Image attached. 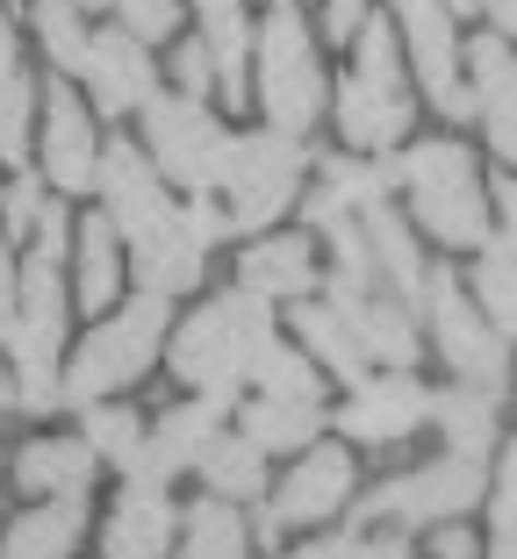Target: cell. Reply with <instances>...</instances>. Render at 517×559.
Masks as SVG:
<instances>
[{"label": "cell", "mask_w": 517, "mask_h": 559, "mask_svg": "<svg viewBox=\"0 0 517 559\" xmlns=\"http://www.w3.org/2000/svg\"><path fill=\"white\" fill-rule=\"evenodd\" d=\"M180 502L173 488H151V480H122V495L101 516V559H173L180 545Z\"/></svg>", "instance_id": "cell-18"}, {"label": "cell", "mask_w": 517, "mask_h": 559, "mask_svg": "<svg viewBox=\"0 0 517 559\" xmlns=\"http://www.w3.org/2000/svg\"><path fill=\"white\" fill-rule=\"evenodd\" d=\"M36 173L50 180V194H94L101 187V130H94V116H86V100L72 86H50L44 94Z\"/></svg>", "instance_id": "cell-17"}, {"label": "cell", "mask_w": 517, "mask_h": 559, "mask_svg": "<svg viewBox=\"0 0 517 559\" xmlns=\"http://www.w3.org/2000/svg\"><path fill=\"white\" fill-rule=\"evenodd\" d=\"M22 409V388H15V366H0V416Z\"/></svg>", "instance_id": "cell-50"}, {"label": "cell", "mask_w": 517, "mask_h": 559, "mask_svg": "<svg viewBox=\"0 0 517 559\" xmlns=\"http://www.w3.org/2000/svg\"><path fill=\"white\" fill-rule=\"evenodd\" d=\"M317 295L331 301V309H345L352 337H360V352H367L374 366H388V373H418V359H424L418 301L388 295V287H345V280H324Z\"/></svg>", "instance_id": "cell-15"}, {"label": "cell", "mask_w": 517, "mask_h": 559, "mask_svg": "<svg viewBox=\"0 0 517 559\" xmlns=\"http://www.w3.org/2000/svg\"><path fill=\"white\" fill-rule=\"evenodd\" d=\"M367 15H374V0H324V36L352 44V36L367 29Z\"/></svg>", "instance_id": "cell-44"}, {"label": "cell", "mask_w": 517, "mask_h": 559, "mask_svg": "<svg viewBox=\"0 0 517 559\" xmlns=\"http://www.w3.org/2000/svg\"><path fill=\"white\" fill-rule=\"evenodd\" d=\"M15 50H22V36H15V22L0 15V80H15Z\"/></svg>", "instance_id": "cell-49"}, {"label": "cell", "mask_w": 517, "mask_h": 559, "mask_svg": "<svg viewBox=\"0 0 517 559\" xmlns=\"http://www.w3.org/2000/svg\"><path fill=\"white\" fill-rule=\"evenodd\" d=\"M489 488H496V474H489L482 460H460V452H438V460L424 466H402V474L374 480L360 502L345 510L352 531H374V524H396V531H432V524H460V516L489 510Z\"/></svg>", "instance_id": "cell-5"}, {"label": "cell", "mask_w": 517, "mask_h": 559, "mask_svg": "<svg viewBox=\"0 0 517 559\" xmlns=\"http://www.w3.org/2000/svg\"><path fill=\"white\" fill-rule=\"evenodd\" d=\"M237 287H251V295H267V301H309L324 287V265H317L309 230L251 237V245L237 251Z\"/></svg>", "instance_id": "cell-22"}, {"label": "cell", "mask_w": 517, "mask_h": 559, "mask_svg": "<svg viewBox=\"0 0 517 559\" xmlns=\"http://www.w3.org/2000/svg\"><path fill=\"white\" fill-rule=\"evenodd\" d=\"M388 22H396L402 50H410V72L418 86L432 94V108L446 122H474V94L460 80V29H453V8L446 0H388Z\"/></svg>", "instance_id": "cell-11"}, {"label": "cell", "mask_w": 517, "mask_h": 559, "mask_svg": "<svg viewBox=\"0 0 517 559\" xmlns=\"http://www.w3.org/2000/svg\"><path fill=\"white\" fill-rule=\"evenodd\" d=\"M101 215L122 230V245H151V237L166 230L173 215H180V201H173V187H166V173L151 165V151L144 144H130V136H108L101 144Z\"/></svg>", "instance_id": "cell-12"}, {"label": "cell", "mask_w": 517, "mask_h": 559, "mask_svg": "<svg viewBox=\"0 0 517 559\" xmlns=\"http://www.w3.org/2000/svg\"><path fill=\"white\" fill-rule=\"evenodd\" d=\"M223 237H231V215H223L209 194H195L151 245L130 251L137 259V287H144V295H166V301L187 295V287H201V265H209V251H216Z\"/></svg>", "instance_id": "cell-14"}, {"label": "cell", "mask_w": 517, "mask_h": 559, "mask_svg": "<svg viewBox=\"0 0 517 559\" xmlns=\"http://www.w3.org/2000/svg\"><path fill=\"white\" fill-rule=\"evenodd\" d=\"M273 345H281V330H273V301L251 295V287H223V295H209L201 309H187L180 323H173L166 366H173V380H180L187 395L237 402Z\"/></svg>", "instance_id": "cell-1"}, {"label": "cell", "mask_w": 517, "mask_h": 559, "mask_svg": "<svg viewBox=\"0 0 517 559\" xmlns=\"http://www.w3.org/2000/svg\"><path fill=\"white\" fill-rule=\"evenodd\" d=\"M30 29H36V44L50 50V66L66 72V80H80V72H86V50H94V29H86L80 8H72V0H36V8H30Z\"/></svg>", "instance_id": "cell-35"}, {"label": "cell", "mask_w": 517, "mask_h": 559, "mask_svg": "<svg viewBox=\"0 0 517 559\" xmlns=\"http://www.w3.org/2000/svg\"><path fill=\"white\" fill-rule=\"evenodd\" d=\"M352 502H360V460H352V444H309L267 488V502H251V538L273 559L287 545V531H331Z\"/></svg>", "instance_id": "cell-6"}, {"label": "cell", "mask_w": 517, "mask_h": 559, "mask_svg": "<svg viewBox=\"0 0 517 559\" xmlns=\"http://www.w3.org/2000/svg\"><path fill=\"white\" fill-rule=\"evenodd\" d=\"M15 301H22V265H15V251H8V230H0V337L15 323Z\"/></svg>", "instance_id": "cell-46"}, {"label": "cell", "mask_w": 517, "mask_h": 559, "mask_svg": "<svg viewBox=\"0 0 517 559\" xmlns=\"http://www.w3.org/2000/svg\"><path fill=\"white\" fill-rule=\"evenodd\" d=\"M44 209H50V180L36 173V165H30V173H15V180L0 187V230H8V237H30Z\"/></svg>", "instance_id": "cell-38"}, {"label": "cell", "mask_w": 517, "mask_h": 559, "mask_svg": "<svg viewBox=\"0 0 517 559\" xmlns=\"http://www.w3.org/2000/svg\"><path fill=\"white\" fill-rule=\"evenodd\" d=\"M267 8H287V0H267Z\"/></svg>", "instance_id": "cell-53"}, {"label": "cell", "mask_w": 517, "mask_h": 559, "mask_svg": "<svg viewBox=\"0 0 517 559\" xmlns=\"http://www.w3.org/2000/svg\"><path fill=\"white\" fill-rule=\"evenodd\" d=\"M396 187H402V201H410V223H418L432 245L474 259V251L496 237L482 158H474L460 136H424V144H410L396 158Z\"/></svg>", "instance_id": "cell-2"}, {"label": "cell", "mask_w": 517, "mask_h": 559, "mask_svg": "<svg viewBox=\"0 0 517 559\" xmlns=\"http://www.w3.org/2000/svg\"><path fill=\"white\" fill-rule=\"evenodd\" d=\"M15 488H22V502H86L94 495V480H101V452L72 430V438H30V444H15Z\"/></svg>", "instance_id": "cell-21"}, {"label": "cell", "mask_w": 517, "mask_h": 559, "mask_svg": "<svg viewBox=\"0 0 517 559\" xmlns=\"http://www.w3.org/2000/svg\"><path fill=\"white\" fill-rule=\"evenodd\" d=\"M468 94H474V122L489 136V158L517 173V44L503 36H474L468 44Z\"/></svg>", "instance_id": "cell-20"}, {"label": "cell", "mask_w": 517, "mask_h": 559, "mask_svg": "<svg viewBox=\"0 0 517 559\" xmlns=\"http://www.w3.org/2000/svg\"><path fill=\"white\" fill-rule=\"evenodd\" d=\"M309 144L287 130H251L237 136L231 151V173H223V215H231V230L245 237H267L302 194V173H309Z\"/></svg>", "instance_id": "cell-9"}, {"label": "cell", "mask_w": 517, "mask_h": 559, "mask_svg": "<svg viewBox=\"0 0 517 559\" xmlns=\"http://www.w3.org/2000/svg\"><path fill=\"white\" fill-rule=\"evenodd\" d=\"M173 80H180V94H187V100L223 94V66H216V50L201 44V36H187V44L173 50Z\"/></svg>", "instance_id": "cell-39"}, {"label": "cell", "mask_w": 517, "mask_h": 559, "mask_svg": "<svg viewBox=\"0 0 517 559\" xmlns=\"http://www.w3.org/2000/svg\"><path fill=\"white\" fill-rule=\"evenodd\" d=\"M72 8H80V15H94V8H108V0H72Z\"/></svg>", "instance_id": "cell-52"}, {"label": "cell", "mask_w": 517, "mask_h": 559, "mask_svg": "<svg viewBox=\"0 0 517 559\" xmlns=\"http://www.w3.org/2000/svg\"><path fill=\"white\" fill-rule=\"evenodd\" d=\"M432 424H438V438H446V452H460V460L489 466L503 452V395H489V388H468V380L438 388Z\"/></svg>", "instance_id": "cell-25"}, {"label": "cell", "mask_w": 517, "mask_h": 559, "mask_svg": "<svg viewBox=\"0 0 517 559\" xmlns=\"http://www.w3.org/2000/svg\"><path fill=\"white\" fill-rule=\"evenodd\" d=\"M251 395H287V402H324V366L309 359V352L295 345V337H281V345L259 359V373H251Z\"/></svg>", "instance_id": "cell-36"}, {"label": "cell", "mask_w": 517, "mask_h": 559, "mask_svg": "<svg viewBox=\"0 0 517 559\" xmlns=\"http://www.w3.org/2000/svg\"><path fill=\"white\" fill-rule=\"evenodd\" d=\"M80 80H86V100H94L101 116H144L151 100H158V66H151V44H144V36H130L122 22L94 36Z\"/></svg>", "instance_id": "cell-19"}, {"label": "cell", "mask_w": 517, "mask_h": 559, "mask_svg": "<svg viewBox=\"0 0 517 559\" xmlns=\"http://www.w3.org/2000/svg\"><path fill=\"white\" fill-rule=\"evenodd\" d=\"M231 409H237V402H223V395H187V402H173V409H158V416H151V438H144V460H137L122 480H151V488H173L180 474H195L201 452L223 438Z\"/></svg>", "instance_id": "cell-16"}, {"label": "cell", "mask_w": 517, "mask_h": 559, "mask_svg": "<svg viewBox=\"0 0 517 559\" xmlns=\"http://www.w3.org/2000/svg\"><path fill=\"white\" fill-rule=\"evenodd\" d=\"M287 309H295V316H287V330H295V345L309 352V359H317L324 373H331V380H345V388H352V380H367V366H374V359L360 352V337H352L345 309H331L324 295H309V301H287Z\"/></svg>", "instance_id": "cell-27"}, {"label": "cell", "mask_w": 517, "mask_h": 559, "mask_svg": "<svg viewBox=\"0 0 517 559\" xmlns=\"http://www.w3.org/2000/svg\"><path fill=\"white\" fill-rule=\"evenodd\" d=\"M30 116H36V80H0V165L30 173Z\"/></svg>", "instance_id": "cell-37"}, {"label": "cell", "mask_w": 517, "mask_h": 559, "mask_svg": "<svg viewBox=\"0 0 517 559\" xmlns=\"http://www.w3.org/2000/svg\"><path fill=\"white\" fill-rule=\"evenodd\" d=\"M144 151H151V165L166 173V187H180V194H223V173H231L237 136L216 122L209 100L158 94L144 108Z\"/></svg>", "instance_id": "cell-10"}, {"label": "cell", "mask_w": 517, "mask_h": 559, "mask_svg": "<svg viewBox=\"0 0 517 559\" xmlns=\"http://www.w3.org/2000/svg\"><path fill=\"white\" fill-rule=\"evenodd\" d=\"M195 15H201V44L216 50V66H223V100H245V72H251L245 0H195Z\"/></svg>", "instance_id": "cell-32"}, {"label": "cell", "mask_w": 517, "mask_h": 559, "mask_svg": "<svg viewBox=\"0 0 517 559\" xmlns=\"http://www.w3.org/2000/svg\"><path fill=\"white\" fill-rule=\"evenodd\" d=\"M360 223H367V245H374V273H381V287H388V295H402V301H418L424 280H432V265H424V230L402 209H388V201H374Z\"/></svg>", "instance_id": "cell-26"}, {"label": "cell", "mask_w": 517, "mask_h": 559, "mask_svg": "<svg viewBox=\"0 0 517 559\" xmlns=\"http://www.w3.org/2000/svg\"><path fill=\"white\" fill-rule=\"evenodd\" d=\"M482 559H517V516H496V531H489Z\"/></svg>", "instance_id": "cell-47"}, {"label": "cell", "mask_w": 517, "mask_h": 559, "mask_svg": "<svg viewBox=\"0 0 517 559\" xmlns=\"http://www.w3.org/2000/svg\"><path fill=\"white\" fill-rule=\"evenodd\" d=\"M446 8H453V15H468V8H482V0H446Z\"/></svg>", "instance_id": "cell-51"}, {"label": "cell", "mask_w": 517, "mask_h": 559, "mask_svg": "<svg viewBox=\"0 0 517 559\" xmlns=\"http://www.w3.org/2000/svg\"><path fill=\"white\" fill-rule=\"evenodd\" d=\"M468 295H474V309L489 316V323L503 330L517 345V251L503 245V237H489L482 251H474V265H468Z\"/></svg>", "instance_id": "cell-33"}, {"label": "cell", "mask_w": 517, "mask_h": 559, "mask_svg": "<svg viewBox=\"0 0 517 559\" xmlns=\"http://www.w3.org/2000/svg\"><path fill=\"white\" fill-rule=\"evenodd\" d=\"M72 301L86 316H108L122 301V273H130V245L108 215H80V230H72Z\"/></svg>", "instance_id": "cell-23"}, {"label": "cell", "mask_w": 517, "mask_h": 559, "mask_svg": "<svg viewBox=\"0 0 517 559\" xmlns=\"http://www.w3.org/2000/svg\"><path fill=\"white\" fill-rule=\"evenodd\" d=\"M324 402H287V395H237V430H245L259 452H309L324 444Z\"/></svg>", "instance_id": "cell-28"}, {"label": "cell", "mask_w": 517, "mask_h": 559, "mask_svg": "<svg viewBox=\"0 0 517 559\" xmlns=\"http://www.w3.org/2000/svg\"><path fill=\"white\" fill-rule=\"evenodd\" d=\"M80 438L101 452V466H116V474H130L137 460H144V438H151V424H144V409H130V402H94V409H80Z\"/></svg>", "instance_id": "cell-34"}, {"label": "cell", "mask_w": 517, "mask_h": 559, "mask_svg": "<svg viewBox=\"0 0 517 559\" xmlns=\"http://www.w3.org/2000/svg\"><path fill=\"white\" fill-rule=\"evenodd\" d=\"M259 538H251V516L237 502H216V495H201L195 510L180 516V545L173 559H251Z\"/></svg>", "instance_id": "cell-31"}, {"label": "cell", "mask_w": 517, "mask_h": 559, "mask_svg": "<svg viewBox=\"0 0 517 559\" xmlns=\"http://www.w3.org/2000/svg\"><path fill=\"white\" fill-rule=\"evenodd\" d=\"M345 559H424V545H418V531L374 524V531H352V552Z\"/></svg>", "instance_id": "cell-41"}, {"label": "cell", "mask_w": 517, "mask_h": 559, "mask_svg": "<svg viewBox=\"0 0 517 559\" xmlns=\"http://www.w3.org/2000/svg\"><path fill=\"white\" fill-rule=\"evenodd\" d=\"M251 72H259V108H267V130L309 136L324 116V50L317 29L295 15V8H273L251 36Z\"/></svg>", "instance_id": "cell-8"}, {"label": "cell", "mask_w": 517, "mask_h": 559, "mask_svg": "<svg viewBox=\"0 0 517 559\" xmlns=\"http://www.w3.org/2000/svg\"><path fill=\"white\" fill-rule=\"evenodd\" d=\"M388 187H396V165H381V158H360V151L317 158V194L302 201V223L324 230L338 215H367L374 201H388Z\"/></svg>", "instance_id": "cell-24"}, {"label": "cell", "mask_w": 517, "mask_h": 559, "mask_svg": "<svg viewBox=\"0 0 517 559\" xmlns=\"http://www.w3.org/2000/svg\"><path fill=\"white\" fill-rule=\"evenodd\" d=\"M432 395L418 373H388L374 366L367 380H352V395L338 402V430H345L352 452H381V444H410L424 424H432Z\"/></svg>", "instance_id": "cell-13"}, {"label": "cell", "mask_w": 517, "mask_h": 559, "mask_svg": "<svg viewBox=\"0 0 517 559\" xmlns=\"http://www.w3.org/2000/svg\"><path fill=\"white\" fill-rule=\"evenodd\" d=\"M352 72L345 86H338V136H345V151H360V158H388V151L410 144V122H418V108H410V80H402V36L388 15H367V29L352 36Z\"/></svg>", "instance_id": "cell-4"}, {"label": "cell", "mask_w": 517, "mask_h": 559, "mask_svg": "<svg viewBox=\"0 0 517 559\" xmlns=\"http://www.w3.org/2000/svg\"><path fill=\"white\" fill-rule=\"evenodd\" d=\"M86 538V502H30L0 531V559H72Z\"/></svg>", "instance_id": "cell-29"}, {"label": "cell", "mask_w": 517, "mask_h": 559, "mask_svg": "<svg viewBox=\"0 0 517 559\" xmlns=\"http://www.w3.org/2000/svg\"><path fill=\"white\" fill-rule=\"evenodd\" d=\"M201 495H216V502H237V510H251V502H267V452L245 438V430H223L209 452H201Z\"/></svg>", "instance_id": "cell-30"}, {"label": "cell", "mask_w": 517, "mask_h": 559, "mask_svg": "<svg viewBox=\"0 0 517 559\" xmlns=\"http://www.w3.org/2000/svg\"><path fill=\"white\" fill-rule=\"evenodd\" d=\"M352 552V524H331V531H309L302 545H281L273 559H345Z\"/></svg>", "instance_id": "cell-43"}, {"label": "cell", "mask_w": 517, "mask_h": 559, "mask_svg": "<svg viewBox=\"0 0 517 559\" xmlns=\"http://www.w3.org/2000/svg\"><path fill=\"white\" fill-rule=\"evenodd\" d=\"M418 323H424V345L446 359L453 380L489 388V395H503V388H510L517 345L503 337L496 323H489L482 309H474L468 280L453 273V265H432V280H424V295H418Z\"/></svg>", "instance_id": "cell-7"}, {"label": "cell", "mask_w": 517, "mask_h": 559, "mask_svg": "<svg viewBox=\"0 0 517 559\" xmlns=\"http://www.w3.org/2000/svg\"><path fill=\"white\" fill-rule=\"evenodd\" d=\"M482 8H489V22H496L503 44H517V0H482Z\"/></svg>", "instance_id": "cell-48"}, {"label": "cell", "mask_w": 517, "mask_h": 559, "mask_svg": "<svg viewBox=\"0 0 517 559\" xmlns=\"http://www.w3.org/2000/svg\"><path fill=\"white\" fill-rule=\"evenodd\" d=\"M166 337H173V301L144 295V287L116 301L108 316H94V330L66 352V409H94V402H116L122 388H137L166 359Z\"/></svg>", "instance_id": "cell-3"}, {"label": "cell", "mask_w": 517, "mask_h": 559, "mask_svg": "<svg viewBox=\"0 0 517 559\" xmlns=\"http://www.w3.org/2000/svg\"><path fill=\"white\" fill-rule=\"evenodd\" d=\"M489 209H496V237L517 251V173H496V180H489Z\"/></svg>", "instance_id": "cell-45"}, {"label": "cell", "mask_w": 517, "mask_h": 559, "mask_svg": "<svg viewBox=\"0 0 517 559\" xmlns=\"http://www.w3.org/2000/svg\"><path fill=\"white\" fill-rule=\"evenodd\" d=\"M496 516H517V430L503 438V452H496V488H489V524Z\"/></svg>", "instance_id": "cell-42"}, {"label": "cell", "mask_w": 517, "mask_h": 559, "mask_svg": "<svg viewBox=\"0 0 517 559\" xmlns=\"http://www.w3.org/2000/svg\"><path fill=\"white\" fill-rule=\"evenodd\" d=\"M116 15L130 36H144V44H173L180 36V0H116Z\"/></svg>", "instance_id": "cell-40"}]
</instances>
